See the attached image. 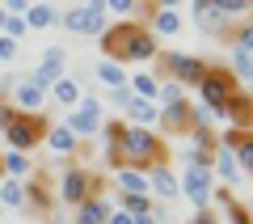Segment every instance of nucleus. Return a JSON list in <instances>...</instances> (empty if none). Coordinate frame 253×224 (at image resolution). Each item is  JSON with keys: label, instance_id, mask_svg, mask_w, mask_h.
<instances>
[{"label": "nucleus", "instance_id": "1", "mask_svg": "<svg viewBox=\"0 0 253 224\" xmlns=\"http://www.w3.org/2000/svg\"><path fill=\"white\" fill-rule=\"evenodd\" d=\"M101 135H106L110 169L148 173L152 165H173L169 144H165L156 131H148V127H131V123H123V118H110V123H101Z\"/></svg>", "mask_w": 253, "mask_h": 224}, {"label": "nucleus", "instance_id": "2", "mask_svg": "<svg viewBox=\"0 0 253 224\" xmlns=\"http://www.w3.org/2000/svg\"><path fill=\"white\" fill-rule=\"evenodd\" d=\"M101 43V59H114V63H148L161 55V38L144 26V21H110L106 34L97 38Z\"/></svg>", "mask_w": 253, "mask_h": 224}, {"label": "nucleus", "instance_id": "3", "mask_svg": "<svg viewBox=\"0 0 253 224\" xmlns=\"http://www.w3.org/2000/svg\"><path fill=\"white\" fill-rule=\"evenodd\" d=\"M236 89H241V85H236V76H232L228 68H219V63H207V76L199 81V89H194V93L203 98L199 106H207L211 114H215V123H219V118H224L228 98H232Z\"/></svg>", "mask_w": 253, "mask_h": 224}, {"label": "nucleus", "instance_id": "4", "mask_svg": "<svg viewBox=\"0 0 253 224\" xmlns=\"http://www.w3.org/2000/svg\"><path fill=\"white\" fill-rule=\"evenodd\" d=\"M161 81H177L181 89H199V81L207 76V59L203 55H186V51H161Z\"/></svg>", "mask_w": 253, "mask_h": 224}, {"label": "nucleus", "instance_id": "5", "mask_svg": "<svg viewBox=\"0 0 253 224\" xmlns=\"http://www.w3.org/2000/svg\"><path fill=\"white\" fill-rule=\"evenodd\" d=\"M59 203H68V207H76V203H84V199H93V195H106V182L97 178V173L89 169V165H68L63 169V178H59Z\"/></svg>", "mask_w": 253, "mask_h": 224}, {"label": "nucleus", "instance_id": "6", "mask_svg": "<svg viewBox=\"0 0 253 224\" xmlns=\"http://www.w3.org/2000/svg\"><path fill=\"white\" fill-rule=\"evenodd\" d=\"M46 114H17L13 118V127L4 135H0V140H4V148H13V153H34L38 144H42V135H46Z\"/></svg>", "mask_w": 253, "mask_h": 224}, {"label": "nucleus", "instance_id": "7", "mask_svg": "<svg viewBox=\"0 0 253 224\" xmlns=\"http://www.w3.org/2000/svg\"><path fill=\"white\" fill-rule=\"evenodd\" d=\"M177 186H181V195H186V203L194 207V212H211V190H215V173L211 169L186 165V169L177 173Z\"/></svg>", "mask_w": 253, "mask_h": 224}, {"label": "nucleus", "instance_id": "8", "mask_svg": "<svg viewBox=\"0 0 253 224\" xmlns=\"http://www.w3.org/2000/svg\"><path fill=\"white\" fill-rule=\"evenodd\" d=\"M46 89L42 85L30 81V72H17V81H13V93H9V106L17 110V114H42L46 110Z\"/></svg>", "mask_w": 253, "mask_h": 224}, {"label": "nucleus", "instance_id": "9", "mask_svg": "<svg viewBox=\"0 0 253 224\" xmlns=\"http://www.w3.org/2000/svg\"><path fill=\"white\" fill-rule=\"evenodd\" d=\"M101 123H106V118H101V102L93 98V93H84L81 106L68 114V123H63V127H68L76 140H84V135H97V131H101Z\"/></svg>", "mask_w": 253, "mask_h": 224}, {"label": "nucleus", "instance_id": "10", "mask_svg": "<svg viewBox=\"0 0 253 224\" xmlns=\"http://www.w3.org/2000/svg\"><path fill=\"white\" fill-rule=\"evenodd\" d=\"M59 76H68V51L51 43L42 55H38V68L30 72V81H34V85H42V89H51V85L59 81Z\"/></svg>", "mask_w": 253, "mask_h": 224}, {"label": "nucleus", "instance_id": "11", "mask_svg": "<svg viewBox=\"0 0 253 224\" xmlns=\"http://www.w3.org/2000/svg\"><path fill=\"white\" fill-rule=\"evenodd\" d=\"M190 17H194V26H199L203 34H211V38H224L228 30H232V21H228L211 0H190Z\"/></svg>", "mask_w": 253, "mask_h": 224}, {"label": "nucleus", "instance_id": "12", "mask_svg": "<svg viewBox=\"0 0 253 224\" xmlns=\"http://www.w3.org/2000/svg\"><path fill=\"white\" fill-rule=\"evenodd\" d=\"M190 127H194V114H190V98L186 102H177V106H165L161 110V118H156V135H181L186 140L190 135Z\"/></svg>", "mask_w": 253, "mask_h": 224}, {"label": "nucleus", "instance_id": "13", "mask_svg": "<svg viewBox=\"0 0 253 224\" xmlns=\"http://www.w3.org/2000/svg\"><path fill=\"white\" fill-rule=\"evenodd\" d=\"M26 212L34 216H55V199H51V182L42 169H34L26 178Z\"/></svg>", "mask_w": 253, "mask_h": 224}, {"label": "nucleus", "instance_id": "14", "mask_svg": "<svg viewBox=\"0 0 253 224\" xmlns=\"http://www.w3.org/2000/svg\"><path fill=\"white\" fill-rule=\"evenodd\" d=\"M144 178H148V195H156L161 203H173V199H181L177 169H173V165H152V169H148Z\"/></svg>", "mask_w": 253, "mask_h": 224}, {"label": "nucleus", "instance_id": "15", "mask_svg": "<svg viewBox=\"0 0 253 224\" xmlns=\"http://www.w3.org/2000/svg\"><path fill=\"white\" fill-rule=\"evenodd\" d=\"M224 123L236 127V131H253V98L245 89H236L224 106Z\"/></svg>", "mask_w": 253, "mask_h": 224}, {"label": "nucleus", "instance_id": "16", "mask_svg": "<svg viewBox=\"0 0 253 224\" xmlns=\"http://www.w3.org/2000/svg\"><path fill=\"white\" fill-rule=\"evenodd\" d=\"M156 118H161V106L148 98H131V106L123 110V123L131 127H148V131H156Z\"/></svg>", "mask_w": 253, "mask_h": 224}, {"label": "nucleus", "instance_id": "17", "mask_svg": "<svg viewBox=\"0 0 253 224\" xmlns=\"http://www.w3.org/2000/svg\"><path fill=\"white\" fill-rule=\"evenodd\" d=\"M42 144L51 148V153H59V157H81V140H76V135L68 131L63 123H51V127H46Z\"/></svg>", "mask_w": 253, "mask_h": 224}, {"label": "nucleus", "instance_id": "18", "mask_svg": "<svg viewBox=\"0 0 253 224\" xmlns=\"http://www.w3.org/2000/svg\"><path fill=\"white\" fill-rule=\"evenodd\" d=\"M46 98L55 102V106H81V98H84V89H81V81H76V76H59V81L51 85V89H46Z\"/></svg>", "mask_w": 253, "mask_h": 224}, {"label": "nucleus", "instance_id": "19", "mask_svg": "<svg viewBox=\"0 0 253 224\" xmlns=\"http://www.w3.org/2000/svg\"><path fill=\"white\" fill-rule=\"evenodd\" d=\"M34 169H38V165L30 161L26 153H13V148H4V153H0V173H4V178H13V182H26Z\"/></svg>", "mask_w": 253, "mask_h": 224}, {"label": "nucleus", "instance_id": "20", "mask_svg": "<svg viewBox=\"0 0 253 224\" xmlns=\"http://www.w3.org/2000/svg\"><path fill=\"white\" fill-rule=\"evenodd\" d=\"M81 9H84V38H101V34H106V26H110L106 4H101V0H84Z\"/></svg>", "mask_w": 253, "mask_h": 224}, {"label": "nucleus", "instance_id": "21", "mask_svg": "<svg viewBox=\"0 0 253 224\" xmlns=\"http://www.w3.org/2000/svg\"><path fill=\"white\" fill-rule=\"evenodd\" d=\"M59 21V9H55L51 0H34L26 9V30H51Z\"/></svg>", "mask_w": 253, "mask_h": 224}, {"label": "nucleus", "instance_id": "22", "mask_svg": "<svg viewBox=\"0 0 253 224\" xmlns=\"http://www.w3.org/2000/svg\"><path fill=\"white\" fill-rule=\"evenodd\" d=\"M110 216V199L106 195H93L84 203H76V224H106Z\"/></svg>", "mask_w": 253, "mask_h": 224}, {"label": "nucleus", "instance_id": "23", "mask_svg": "<svg viewBox=\"0 0 253 224\" xmlns=\"http://www.w3.org/2000/svg\"><path fill=\"white\" fill-rule=\"evenodd\" d=\"M224 68L236 76V85H241V89H249V85H253V55H249V51L232 47V55H228V63H224Z\"/></svg>", "mask_w": 253, "mask_h": 224}, {"label": "nucleus", "instance_id": "24", "mask_svg": "<svg viewBox=\"0 0 253 224\" xmlns=\"http://www.w3.org/2000/svg\"><path fill=\"white\" fill-rule=\"evenodd\" d=\"M148 30H152L156 38H173L181 30V13L177 9H152V21H148Z\"/></svg>", "mask_w": 253, "mask_h": 224}, {"label": "nucleus", "instance_id": "25", "mask_svg": "<svg viewBox=\"0 0 253 224\" xmlns=\"http://www.w3.org/2000/svg\"><path fill=\"white\" fill-rule=\"evenodd\" d=\"M93 76H97L106 89H123V85H126V68L114 63V59H97V63H93Z\"/></svg>", "mask_w": 253, "mask_h": 224}, {"label": "nucleus", "instance_id": "26", "mask_svg": "<svg viewBox=\"0 0 253 224\" xmlns=\"http://www.w3.org/2000/svg\"><path fill=\"white\" fill-rule=\"evenodd\" d=\"M0 207H9V212H26V182H13V178L0 182Z\"/></svg>", "mask_w": 253, "mask_h": 224}, {"label": "nucleus", "instance_id": "27", "mask_svg": "<svg viewBox=\"0 0 253 224\" xmlns=\"http://www.w3.org/2000/svg\"><path fill=\"white\" fill-rule=\"evenodd\" d=\"M114 186L123 195H148V178L135 173V169H114Z\"/></svg>", "mask_w": 253, "mask_h": 224}, {"label": "nucleus", "instance_id": "28", "mask_svg": "<svg viewBox=\"0 0 253 224\" xmlns=\"http://www.w3.org/2000/svg\"><path fill=\"white\" fill-rule=\"evenodd\" d=\"M232 157H236V169H241V173H253V131H241V135H236Z\"/></svg>", "mask_w": 253, "mask_h": 224}, {"label": "nucleus", "instance_id": "29", "mask_svg": "<svg viewBox=\"0 0 253 224\" xmlns=\"http://www.w3.org/2000/svg\"><path fill=\"white\" fill-rule=\"evenodd\" d=\"M156 72H135V76H126V89L135 93V98H148V102H156Z\"/></svg>", "mask_w": 253, "mask_h": 224}, {"label": "nucleus", "instance_id": "30", "mask_svg": "<svg viewBox=\"0 0 253 224\" xmlns=\"http://www.w3.org/2000/svg\"><path fill=\"white\" fill-rule=\"evenodd\" d=\"M106 4V13H110V21H135V13L144 9V0H101Z\"/></svg>", "mask_w": 253, "mask_h": 224}, {"label": "nucleus", "instance_id": "31", "mask_svg": "<svg viewBox=\"0 0 253 224\" xmlns=\"http://www.w3.org/2000/svg\"><path fill=\"white\" fill-rule=\"evenodd\" d=\"M156 81H161V76H156ZM177 102H186V89H181L177 81H161L156 85V106H177Z\"/></svg>", "mask_w": 253, "mask_h": 224}, {"label": "nucleus", "instance_id": "32", "mask_svg": "<svg viewBox=\"0 0 253 224\" xmlns=\"http://www.w3.org/2000/svg\"><path fill=\"white\" fill-rule=\"evenodd\" d=\"M118 207H123L131 220H135V216H148L152 212V195H118Z\"/></svg>", "mask_w": 253, "mask_h": 224}, {"label": "nucleus", "instance_id": "33", "mask_svg": "<svg viewBox=\"0 0 253 224\" xmlns=\"http://www.w3.org/2000/svg\"><path fill=\"white\" fill-rule=\"evenodd\" d=\"M211 4H215L228 21H232V17H249V13H253V0H211Z\"/></svg>", "mask_w": 253, "mask_h": 224}, {"label": "nucleus", "instance_id": "34", "mask_svg": "<svg viewBox=\"0 0 253 224\" xmlns=\"http://www.w3.org/2000/svg\"><path fill=\"white\" fill-rule=\"evenodd\" d=\"M224 38H232V47H241V51H249V55H253V17H249V21H241L236 30H228Z\"/></svg>", "mask_w": 253, "mask_h": 224}, {"label": "nucleus", "instance_id": "35", "mask_svg": "<svg viewBox=\"0 0 253 224\" xmlns=\"http://www.w3.org/2000/svg\"><path fill=\"white\" fill-rule=\"evenodd\" d=\"M59 26H63V30H72V34H84V9H81V4L63 9V13H59Z\"/></svg>", "mask_w": 253, "mask_h": 224}, {"label": "nucleus", "instance_id": "36", "mask_svg": "<svg viewBox=\"0 0 253 224\" xmlns=\"http://www.w3.org/2000/svg\"><path fill=\"white\" fill-rule=\"evenodd\" d=\"M106 93H110V106H114V110H118V114H123V110H126V106H131V98H135V93L126 89V85H123V89H106Z\"/></svg>", "mask_w": 253, "mask_h": 224}, {"label": "nucleus", "instance_id": "37", "mask_svg": "<svg viewBox=\"0 0 253 224\" xmlns=\"http://www.w3.org/2000/svg\"><path fill=\"white\" fill-rule=\"evenodd\" d=\"M30 30H26V17H9L4 21V38H13V43H21Z\"/></svg>", "mask_w": 253, "mask_h": 224}, {"label": "nucleus", "instance_id": "38", "mask_svg": "<svg viewBox=\"0 0 253 224\" xmlns=\"http://www.w3.org/2000/svg\"><path fill=\"white\" fill-rule=\"evenodd\" d=\"M224 212H228V224H253V220H249V212H245V203H241V199H232V203H228Z\"/></svg>", "mask_w": 253, "mask_h": 224}, {"label": "nucleus", "instance_id": "39", "mask_svg": "<svg viewBox=\"0 0 253 224\" xmlns=\"http://www.w3.org/2000/svg\"><path fill=\"white\" fill-rule=\"evenodd\" d=\"M30 4H34V0H0V9L9 13V17H26Z\"/></svg>", "mask_w": 253, "mask_h": 224}, {"label": "nucleus", "instance_id": "40", "mask_svg": "<svg viewBox=\"0 0 253 224\" xmlns=\"http://www.w3.org/2000/svg\"><path fill=\"white\" fill-rule=\"evenodd\" d=\"M13 118H17V110H13L9 102H0V135H4V131L13 127Z\"/></svg>", "mask_w": 253, "mask_h": 224}, {"label": "nucleus", "instance_id": "41", "mask_svg": "<svg viewBox=\"0 0 253 224\" xmlns=\"http://www.w3.org/2000/svg\"><path fill=\"white\" fill-rule=\"evenodd\" d=\"M13 81H17V72H9V76H0V102H9V93H13Z\"/></svg>", "mask_w": 253, "mask_h": 224}, {"label": "nucleus", "instance_id": "42", "mask_svg": "<svg viewBox=\"0 0 253 224\" xmlns=\"http://www.w3.org/2000/svg\"><path fill=\"white\" fill-rule=\"evenodd\" d=\"M13 55H17V43H13V38H4V34H0V59H13Z\"/></svg>", "mask_w": 253, "mask_h": 224}, {"label": "nucleus", "instance_id": "43", "mask_svg": "<svg viewBox=\"0 0 253 224\" xmlns=\"http://www.w3.org/2000/svg\"><path fill=\"white\" fill-rule=\"evenodd\" d=\"M106 224H131V216H126L123 207H110V216H106Z\"/></svg>", "mask_w": 253, "mask_h": 224}, {"label": "nucleus", "instance_id": "44", "mask_svg": "<svg viewBox=\"0 0 253 224\" xmlns=\"http://www.w3.org/2000/svg\"><path fill=\"white\" fill-rule=\"evenodd\" d=\"M190 224H219V216H211V212H194V220Z\"/></svg>", "mask_w": 253, "mask_h": 224}, {"label": "nucleus", "instance_id": "45", "mask_svg": "<svg viewBox=\"0 0 253 224\" xmlns=\"http://www.w3.org/2000/svg\"><path fill=\"white\" fill-rule=\"evenodd\" d=\"M4 21H9V13H4V9H0V34H4Z\"/></svg>", "mask_w": 253, "mask_h": 224}, {"label": "nucleus", "instance_id": "46", "mask_svg": "<svg viewBox=\"0 0 253 224\" xmlns=\"http://www.w3.org/2000/svg\"><path fill=\"white\" fill-rule=\"evenodd\" d=\"M245 212H249V220H253V199H249V203H245Z\"/></svg>", "mask_w": 253, "mask_h": 224}, {"label": "nucleus", "instance_id": "47", "mask_svg": "<svg viewBox=\"0 0 253 224\" xmlns=\"http://www.w3.org/2000/svg\"><path fill=\"white\" fill-rule=\"evenodd\" d=\"M0 182H4V173H0Z\"/></svg>", "mask_w": 253, "mask_h": 224}, {"label": "nucleus", "instance_id": "48", "mask_svg": "<svg viewBox=\"0 0 253 224\" xmlns=\"http://www.w3.org/2000/svg\"><path fill=\"white\" fill-rule=\"evenodd\" d=\"M249 182H253V173H249Z\"/></svg>", "mask_w": 253, "mask_h": 224}]
</instances>
